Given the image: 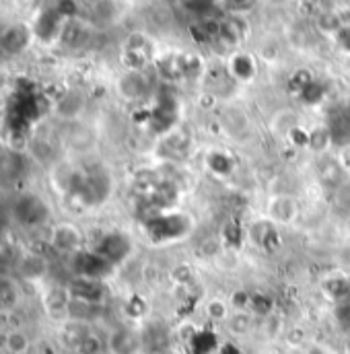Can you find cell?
I'll list each match as a JSON object with an SVG mask.
<instances>
[{
	"mask_svg": "<svg viewBox=\"0 0 350 354\" xmlns=\"http://www.w3.org/2000/svg\"><path fill=\"white\" fill-rule=\"evenodd\" d=\"M17 8H21L23 12H31L33 8L39 6V0H15Z\"/></svg>",
	"mask_w": 350,
	"mask_h": 354,
	"instance_id": "7c38bea8",
	"label": "cell"
},
{
	"mask_svg": "<svg viewBox=\"0 0 350 354\" xmlns=\"http://www.w3.org/2000/svg\"><path fill=\"white\" fill-rule=\"evenodd\" d=\"M31 35L33 33L27 23H12V25L4 27V31L0 33V48L8 56H19L21 52H25L29 48Z\"/></svg>",
	"mask_w": 350,
	"mask_h": 354,
	"instance_id": "7a4b0ae2",
	"label": "cell"
},
{
	"mask_svg": "<svg viewBox=\"0 0 350 354\" xmlns=\"http://www.w3.org/2000/svg\"><path fill=\"white\" fill-rule=\"evenodd\" d=\"M23 301L21 284L10 274H0V315H10Z\"/></svg>",
	"mask_w": 350,
	"mask_h": 354,
	"instance_id": "3957f363",
	"label": "cell"
},
{
	"mask_svg": "<svg viewBox=\"0 0 350 354\" xmlns=\"http://www.w3.org/2000/svg\"><path fill=\"white\" fill-rule=\"evenodd\" d=\"M233 71H235V75H237V77H241V79L250 77V75H252V60H250V58H246V56L235 58V62H233Z\"/></svg>",
	"mask_w": 350,
	"mask_h": 354,
	"instance_id": "30bf717a",
	"label": "cell"
},
{
	"mask_svg": "<svg viewBox=\"0 0 350 354\" xmlns=\"http://www.w3.org/2000/svg\"><path fill=\"white\" fill-rule=\"evenodd\" d=\"M272 2H278V0H272Z\"/></svg>",
	"mask_w": 350,
	"mask_h": 354,
	"instance_id": "9a60e30c",
	"label": "cell"
},
{
	"mask_svg": "<svg viewBox=\"0 0 350 354\" xmlns=\"http://www.w3.org/2000/svg\"><path fill=\"white\" fill-rule=\"evenodd\" d=\"M340 41H342V46H344L347 50H350V27L340 33Z\"/></svg>",
	"mask_w": 350,
	"mask_h": 354,
	"instance_id": "4fadbf2b",
	"label": "cell"
},
{
	"mask_svg": "<svg viewBox=\"0 0 350 354\" xmlns=\"http://www.w3.org/2000/svg\"><path fill=\"white\" fill-rule=\"evenodd\" d=\"M181 4L190 10V12H198V15H204L206 10H210L212 6V0H181Z\"/></svg>",
	"mask_w": 350,
	"mask_h": 354,
	"instance_id": "8fae6325",
	"label": "cell"
},
{
	"mask_svg": "<svg viewBox=\"0 0 350 354\" xmlns=\"http://www.w3.org/2000/svg\"><path fill=\"white\" fill-rule=\"evenodd\" d=\"M6 348L12 354H23L29 348V338L21 332H12L6 338Z\"/></svg>",
	"mask_w": 350,
	"mask_h": 354,
	"instance_id": "9c48e42d",
	"label": "cell"
},
{
	"mask_svg": "<svg viewBox=\"0 0 350 354\" xmlns=\"http://www.w3.org/2000/svg\"><path fill=\"white\" fill-rule=\"evenodd\" d=\"M101 252H103V260L105 262H122L128 252H130V245H128V239L122 237V235H109L103 245H101Z\"/></svg>",
	"mask_w": 350,
	"mask_h": 354,
	"instance_id": "52a82bcc",
	"label": "cell"
},
{
	"mask_svg": "<svg viewBox=\"0 0 350 354\" xmlns=\"http://www.w3.org/2000/svg\"><path fill=\"white\" fill-rule=\"evenodd\" d=\"M120 91H122L124 97L136 99V97H140V95L145 93V81H142V77H140L138 73H130V75H126V77L122 79Z\"/></svg>",
	"mask_w": 350,
	"mask_h": 354,
	"instance_id": "ba28073f",
	"label": "cell"
},
{
	"mask_svg": "<svg viewBox=\"0 0 350 354\" xmlns=\"http://www.w3.org/2000/svg\"><path fill=\"white\" fill-rule=\"evenodd\" d=\"M48 241L58 254H75L83 248V233L73 223H58L50 229Z\"/></svg>",
	"mask_w": 350,
	"mask_h": 354,
	"instance_id": "6da1fadb",
	"label": "cell"
},
{
	"mask_svg": "<svg viewBox=\"0 0 350 354\" xmlns=\"http://www.w3.org/2000/svg\"><path fill=\"white\" fill-rule=\"evenodd\" d=\"M328 134L330 140L338 147H344L350 142V105L336 107L328 118Z\"/></svg>",
	"mask_w": 350,
	"mask_h": 354,
	"instance_id": "277c9868",
	"label": "cell"
},
{
	"mask_svg": "<svg viewBox=\"0 0 350 354\" xmlns=\"http://www.w3.org/2000/svg\"><path fill=\"white\" fill-rule=\"evenodd\" d=\"M83 109H85V99H83V95L77 93V91L64 93V95L56 101V105H54L56 115L62 118V120H66V122H75V120L81 115Z\"/></svg>",
	"mask_w": 350,
	"mask_h": 354,
	"instance_id": "8992f818",
	"label": "cell"
},
{
	"mask_svg": "<svg viewBox=\"0 0 350 354\" xmlns=\"http://www.w3.org/2000/svg\"><path fill=\"white\" fill-rule=\"evenodd\" d=\"M140 346H142L140 336L128 328L113 330L109 340H107V348L111 354H138Z\"/></svg>",
	"mask_w": 350,
	"mask_h": 354,
	"instance_id": "5b68a950",
	"label": "cell"
},
{
	"mask_svg": "<svg viewBox=\"0 0 350 354\" xmlns=\"http://www.w3.org/2000/svg\"><path fill=\"white\" fill-rule=\"evenodd\" d=\"M6 235H8V227H6V223H4V221L0 218V245L4 243Z\"/></svg>",
	"mask_w": 350,
	"mask_h": 354,
	"instance_id": "5bb4252c",
	"label": "cell"
}]
</instances>
